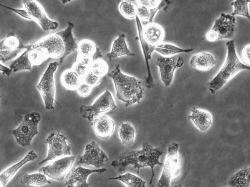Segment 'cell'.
<instances>
[{
  "mask_svg": "<svg viewBox=\"0 0 250 187\" xmlns=\"http://www.w3.org/2000/svg\"><path fill=\"white\" fill-rule=\"evenodd\" d=\"M193 50V48H181L170 43H162L156 46L154 51L161 54L162 56L168 57L175 56L182 53H189Z\"/></svg>",
  "mask_w": 250,
  "mask_h": 187,
  "instance_id": "30",
  "label": "cell"
},
{
  "mask_svg": "<svg viewBox=\"0 0 250 187\" xmlns=\"http://www.w3.org/2000/svg\"><path fill=\"white\" fill-rule=\"evenodd\" d=\"M66 136L60 131H52L45 142L48 145L46 157L39 163L41 165L46 162L71 155V146L67 143Z\"/></svg>",
  "mask_w": 250,
  "mask_h": 187,
  "instance_id": "9",
  "label": "cell"
},
{
  "mask_svg": "<svg viewBox=\"0 0 250 187\" xmlns=\"http://www.w3.org/2000/svg\"><path fill=\"white\" fill-rule=\"evenodd\" d=\"M108 75L113 81L117 99L123 102L125 107L140 102L144 91L141 80L123 73L119 65H117Z\"/></svg>",
  "mask_w": 250,
  "mask_h": 187,
  "instance_id": "2",
  "label": "cell"
},
{
  "mask_svg": "<svg viewBox=\"0 0 250 187\" xmlns=\"http://www.w3.org/2000/svg\"><path fill=\"white\" fill-rule=\"evenodd\" d=\"M236 28L235 17L222 13L215 20L210 29L207 32L205 37L210 42L230 39L234 36Z\"/></svg>",
  "mask_w": 250,
  "mask_h": 187,
  "instance_id": "7",
  "label": "cell"
},
{
  "mask_svg": "<svg viewBox=\"0 0 250 187\" xmlns=\"http://www.w3.org/2000/svg\"><path fill=\"white\" fill-rule=\"evenodd\" d=\"M189 64L192 67L197 70L206 71L216 65V60L210 53L202 51L191 57Z\"/></svg>",
  "mask_w": 250,
  "mask_h": 187,
  "instance_id": "23",
  "label": "cell"
},
{
  "mask_svg": "<svg viewBox=\"0 0 250 187\" xmlns=\"http://www.w3.org/2000/svg\"><path fill=\"white\" fill-rule=\"evenodd\" d=\"M0 6L6 8L14 13L16 14L21 18L27 20H32L30 16L24 8H16L4 5L0 3Z\"/></svg>",
  "mask_w": 250,
  "mask_h": 187,
  "instance_id": "41",
  "label": "cell"
},
{
  "mask_svg": "<svg viewBox=\"0 0 250 187\" xmlns=\"http://www.w3.org/2000/svg\"></svg>",
  "mask_w": 250,
  "mask_h": 187,
  "instance_id": "47",
  "label": "cell"
},
{
  "mask_svg": "<svg viewBox=\"0 0 250 187\" xmlns=\"http://www.w3.org/2000/svg\"><path fill=\"white\" fill-rule=\"evenodd\" d=\"M92 87L84 82L83 81L79 85L77 89L78 94L83 97L88 96L92 91Z\"/></svg>",
  "mask_w": 250,
  "mask_h": 187,
  "instance_id": "42",
  "label": "cell"
},
{
  "mask_svg": "<svg viewBox=\"0 0 250 187\" xmlns=\"http://www.w3.org/2000/svg\"><path fill=\"white\" fill-rule=\"evenodd\" d=\"M37 158L38 155L36 152L34 150H30L22 159L3 170L0 173V182L3 187L7 185L21 167Z\"/></svg>",
  "mask_w": 250,
  "mask_h": 187,
  "instance_id": "19",
  "label": "cell"
},
{
  "mask_svg": "<svg viewBox=\"0 0 250 187\" xmlns=\"http://www.w3.org/2000/svg\"><path fill=\"white\" fill-rule=\"evenodd\" d=\"M90 65L83 60L76 59L71 69L83 79V77L89 71Z\"/></svg>",
  "mask_w": 250,
  "mask_h": 187,
  "instance_id": "38",
  "label": "cell"
},
{
  "mask_svg": "<svg viewBox=\"0 0 250 187\" xmlns=\"http://www.w3.org/2000/svg\"><path fill=\"white\" fill-rule=\"evenodd\" d=\"M0 187H4L3 185L1 184V183L0 182Z\"/></svg>",
  "mask_w": 250,
  "mask_h": 187,
  "instance_id": "46",
  "label": "cell"
},
{
  "mask_svg": "<svg viewBox=\"0 0 250 187\" xmlns=\"http://www.w3.org/2000/svg\"><path fill=\"white\" fill-rule=\"evenodd\" d=\"M125 34L122 33L113 41L111 51L106 54L109 60L117 58L123 56H134L135 54L132 53L128 47L125 41Z\"/></svg>",
  "mask_w": 250,
  "mask_h": 187,
  "instance_id": "24",
  "label": "cell"
},
{
  "mask_svg": "<svg viewBox=\"0 0 250 187\" xmlns=\"http://www.w3.org/2000/svg\"><path fill=\"white\" fill-rule=\"evenodd\" d=\"M250 1L234 0L231 2L230 5L233 7V10L231 15L232 16L240 15L250 19V14L248 5Z\"/></svg>",
  "mask_w": 250,
  "mask_h": 187,
  "instance_id": "36",
  "label": "cell"
},
{
  "mask_svg": "<svg viewBox=\"0 0 250 187\" xmlns=\"http://www.w3.org/2000/svg\"><path fill=\"white\" fill-rule=\"evenodd\" d=\"M21 183L22 185L36 187H40L47 184H51L47 177L40 172L24 175L21 179Z\"/></svg>",
  "mask_w": 250,
  "mask_h": 187,
  "instance_id": "31",
  "label": "cell"
},
{
  "mask_svg": "<svg viewBox=\"0 0 250 187\" xmlns=\"http://www.w3.org/2000/svg\"><path fill=\"white\" fill-rule=\"evenodd\" d=\"M108 160L107 155L98 144L93 141L85 146L84 152L79 158L77 164L79 165L93 166L100 168L104 166Z\"/></svg>",
  "mask_w": 250,
  "mask_h": 187,
  "instance_id": "14",
  "label": "cell"
},
{
  "mask_svg": "<svg viewBox=\"0 0 250 187\" xmlns=\"http://www.w3.org/2000/svg\"><path fill=\"white\" fill-rule=\"evenodd\" d=\"M41 118L40 114L36 112L24 115L18 127L12 131L18 144L22 147L31 145L32 139L38 133V126Z\"/></svg>",
  "mask_w": 250,
  "mask_h": 187,
  "instance_id": "5",
  "label": "cell"
},
{
  "mask_svg": "<svg viewBox=\"0 0 250 187\" xmlns=\"http://www.w3.org/2000/svg\"><path fill=\"white\" fill-rule=\"evenodd\" d=\"M250 45L248 44L245 45L242 49V56L244 61L249 66L250 63Z\"/></svg>",
  "mask_w": 250,
  "mask_h": 187,
  "instance_id": "43",
  "label": "cell"
},
{
  "mask_svg": "<svg viewBox=\"0 0 250 187\" xmlns=\"http://www.w3.org/2000/svg\"><path fill=\"white\" fill-rule=\"evenodd\" d=\"M106 171L105 168L90 169L81 166L73 168L68 174L64 185L66 187H89L87 180L89 175L93 173L100 174Z\"/></svg>",
  "mask_w": 250,
  "mask_h": 187,
  "instance_id": "15",
  "label": "cell"
},
{
  "mask_svg": "<svg viewBox=\"0 0 250 187\" xmlns=\"http://www.w3.org/2000/svg\"><path fill=\"white\" fill-rule=\"evenodd\" d=\"M25 47L40 48L45 53L48 58L60 59L64 52L62 41L56 33L47 35L34 42L22 45V49Z\"/></svg>",
  "mask_w": 250,
  "mask_h": 187,
  "instance_id": "10",
  "label": "cell"
},
{
  "mask_svg": "<svg viewBox=\"0 0 250 187\" xmlns=\"http://www.w3.org/2000/svg\"><path fill=\"white\" fill-rule=\"evenodd\" d=\"M188 118L198 130L202 132L207 131L213 122L212 114L209 111L195 107L191 109Z\"/></svg>",
  "mask_w": 250,
  "mask_h": 187,
  "instance_id": "21",
  "label": "cell"
},
{
  "mask_svg": "<svg viewBox=\"0 0 250 187\" xmlns=\"http://www.w3.org/2000/svg\"><path fill=\"white\" fill-rule=\"evenodd\" d=\"M249 166H246L235 172L229 181V187H250Z\"/></svg>",
  "mask_w": 250,
  "mask_h": 187,
  "instance_id": "27",
  "label": "cell"
},
{
  "mask_svg": "<svg viewBox=\"0 0 250 187\" xmlns=\"http://www.w3.org/2000/svg\"><path fill=\"white\" fill-rule=\"evenodd\" d=\"M74 26V23L68 21L65 29L56 33L61 38L64 48L63 55L59 60V65L62 63L64 59L68 55L77 49L78 43L76 39L74 37L72 32Z\"/></svg>",
  "mask_w": 250,
  "mask_h": 187,
  "instance_id": "22",
  "label": "cell"
},
{
  "mask_svg": "<svg viewBox=\"0 0 250 187\" xmlns=\"http://www.w3.org/2000/svg\"><path fill=\"white\" fill-rule=\"evenodd\" d=\"M92 125L96 136L104 140L109 138L115 128L113 120L104 114H102L94 118Z\"/></svg>",
  "mask_w": 250,
  "mask_h": 187,
  "instance_id": "18",
  "label": "cell"
},
{
  "mask_svg": "<svg viewBox=\"0 0 250 187\" xmlns=\"http://www.w3.org/2000/svg\"><path fill=\"white\" fill-rule=\"evenodd\" d=\"M21 2L32 21L36 22L44 31L55 30L59 26L57 21L47 16L43 6L37 0H22Z\"/></svg>",
  "mask_w": 250,
  "mask_h": 187,
  "instance_id": "11",
  "label": "cell"
},
{
  "mask_svg": "<svg viewBox=\"0 0 250 187\" xmlns=\"http://www.w3.org/2000/svg\"><path fill=\"white\" fill-rule=\"evenodd\" d=\"M226 45L227 55L225 60L219 72L208 83L209 91L212 94L221 89L240 71L250 69L249 66L243 63L238 56L234 39L229 40Z\"/></svg>",
  "mask_w": 250,
  "mask_h": 187,
  "instance_id": "3",
  "label": "cell"
},
{
  "mask_svg": "<svg viewBox=\"0 0 250 187\" xmlns=\"http://www.w3.org/2000/svg\"><path fill=\"white\" fill-rule=\"evenodd\" d=\"M0 72L3 75L7 76L10 75L12 73L9 67L6 66L1 62H0Z\"/></svg>",
  "mask_w": 250,
  "mask_h": 187,
  "instance_id": "44",
  "label": "cell"
},
{
  "mask_svg": "<svg viewBox=\"0 0 250 187\" xmlns=\"http://www.w3.org/2000/svg\"><path fill=\"white\" fill-rule=\"evenodd\" d=\"M77 56L92 57L95 60L102 57L100 49L97 47L92 40L89 39H83L78 43Z\"/></svg>",
  "mask_w": 250,
  "mask_h": 187,
  "instance_id": "25",
  "label": "cell"
},
{
  "mask_svg": "<svg viewBox=\"0 0 250 187\" xmlns=\"http://www.w3.org/2000/svg\"><path fill=\"white\" fill-rule=\"evenodd\" d=\"M117 108L116 104L111 93L107 90L101 94L90 105H82L80 108V114L89 121H93L94 118L103 113Z\"/></svg>",
  "mask_w": 250,
  "mask_h": 187,
  "instance_id": "8",
  "label": "cell"
},
{
  "mask_svg": "<svg viewBox=\"0 0 250 187\" xmlns=\"http://www.w3.org/2000/svg\"><path fill=\"white\" fill-rule=\"evenodd\" d=\"M179 148V144L175 142L168 146L157 187H171L172 179L179 174L181 163Z\"/></svg>",
  "mask_w": 250,
  "mask_h": 187,
  "instance_id": "4",
  "label": "cell"
},
{
  "mask_svg": "<svg viewBox=\"0 0 250 187\" xmlns=\"http://www.w3.org/2000/svg\"><path fill=\"white\" fill-rule=\"evenodd\" d=\"M174 187H182L181 185H177V186H175Z\"/></svg>",
  "mask_w": 250,
  "mask_h": 187,
  "instance_id": "45",
  "label": "cell"
},
{
  "mask_svg": "<svg viewBox=\"0 0 250 187\" xmlns=\"http://www.w3.org/2000/svg\"><path fill=\"white\" fill-rule=\"evenodd\" d=\"M136 2L144 5L149 9L162 8L165 6V1L162 0H136Z\"/></svg>",
  "mask_w": 250,
  "mask_h": 187,
  "instance_id": "40",
  "label": "cell"
},
{
  "mask_svg": "<svg viewBox=\"0 0 250 187\" xmlns=\"http://www.w3.org/2000/svg\"><path fill=\"white\" fill-rule=\"evenodd\" d=\"M108 70V64L102 58H99L94 60L89 69V71L101 78H103L107 74Z\"/></svg>",
  "mask_w": 250,
  "mask_h": 187,
  "instance_id": "35",
  "label": "cell"
},
{
  "mask_svg": "<svg viewBox=\"0 0 250 187\" xmlns=\"http://www.w3.org/2000/svg\"><path fill=\"white\" fill-rule=\"evenodd\" d=\"M120 13L125 18L131 19L136 17V6L130 0L122 1L119 5Z\"/></svg>",
  "mask_w": 250,
  "mask_h": 187,
  "instance_id": "37",
  "label": "cell"
},
{
  "mask_svg": "<svg viewBox=\"0 0 250 187\" xmlns=\"http://www.w3.org/2000/svg\"><path fill=\"white\" fill-rule=\"evenodd\" d=\"M110 180H117L126 187H146V182L140 177L130 172H126L117 177L110 178Z\"/></svg>",
  "mask_w": 250,
  "mask_h": 187,
  "instance_id": "32",
  "label": "cell"
},
{
  "mask_svg": "<svg viewBox=\"0 0 250 187\" xmlns=\"http://www.w3.org/2000/svg\"><path fill=\"white\" fill-rule=\"evenodd\" d=\"M164 153V150L161 148H154L145 143L140 150L126 151L121 153L112 162L111 166L120 174L125 172L128 165H132L135 168H137L138 174H139L141 168L149 167L151 170L149 184L151 185L155 175V166H163V163L160 161L159 159Z\"/></svg>",
  "mask_w": 250,
  "mask_h": 187,
  "instance_id": "1",
  "label": "cell"
},
{
  "mask_svg": "<svg viewBox=\"0 0 250 187\" xmlns=\"http://www.w3.org/2000/svg\"><path fill=\"white\" fill-rule=\"evenodd\" d=\"M135 20L138 31L139 40L144 55L146 67L147 75L146 81L147 88H151L154 86V84L153 78L150 71L149 61L151 58L152 54L154 51L155 46H152L148 44L145 40L142 34V23L136 16L135 17Z\"/></svg>",
  "mask_w": 250,
  "mask_h": 187,
  "instance_id": "17",
  "label": "cell"
},
{
  "mask_svg": "<svg viewBox=\"0 0 250 187\" xmlns=\"http://www.w3.org/2000/svg\"><path fill=\"white\" fill-rule=\"evenodd\" d=\"M22 49L20 39L13 34L8 35L0 41V62L5 63L15 58Z\"/></svg>",
  "mask_w": 250,
  "mask_h": 187,
  "instance_id": "16",
  "label": "cell"
},
{
  "mask_svg": "<svg viewBox=\"0 0 250 187\" xmlns=\"http://www.w3.org/2000/svg\"><path fill=\"white\" fill-rule=\"evenodd\" d=\"M75 159V156L70 155L55 159L41 168L39 172L48 178L58 181H62L71 170Z\"/></svg>",
  "mask_w": 250,
  "mask_h": 187,
  "instance_id": "12",
  "label": "cell"
},
{
  "mask_svg": "<svg viewBox=\"0 0 250 187\" xmlns=\"http://www.w3.org/2000/svg\"><path fill=\"white\" fill-rule=\"evenodd\" d=\"M58 65L59 63L56 61L50 62L36 85L44 106L48 110H54L56 92L54 74Z\"/></svg>",
  "mask_w": 250,
  "mask_h": 187,
  "instance_id": "6",
  "label": "cell"
},
{
  "mask_svg": "<svg viewBox=\"0 0 250 187\" xmlns=\"http://www.w3.org/2000/svg\"><path fill=\"white\" fill-rule=\"evenodd\" d=\"M136 3V16L141 21H145V23L152 22V20L158 11L161 8L154 9H149L146 6L142 5L135 1Z\"/></svg>",
  "mask_w": 250,
  "mask_h": 187,
  "instance_id": "33",
  "label": "cell"
},
{
  "mask_svg": "<svg viewBox=\"0 0 250 187\" xmlns=\"http://www.w3.org/2000/svg\"><path fill=\"white\" fill-rule=\"evenodd\" d=\"M33 67L29 58L28 50L25 49L20 56L12 61L9 67L12 73H17L22 71H31Z\"/></svg>",
  "mask_w": 250,
  "mask_h": 187,
  "instance_id": "28",
  "label": "cell"
},
{
  "mask_svg": "<svg viewBox=\"0 0 250 187\" xmlns=\"http://www.w3.org/2000/svg\"><path fill=\"white\" fill-rule=\"evenodd\" d=\"M102 78L89 71L83 78V81L93 88L99 85Z\"/></svg>",
  "mask_w": 250,
  "mask_h": 187,
  "instance_id": "39",
  "label": "cell"
},
{
  "mask_svg": "<svg viewBox=\"0 0 250 187\" xmlns=\"http://www.w3.org/2000/svg\"><path fill=\"white\" fill-rule=\"evenodd\" d=\"M60 81L65 89L74 91L83 82V79L71 68L62 72L60 77Z\"/></svg>",
  "mask_w": 250,
  "mask_h": 187,
  "instance_id": "26",
  "label": "cell"
},
{
  "mask_svg": "<svg viewBox=\"0 0 250 187\" xmlns=\"http://www.w3.org/2000/svg\"><path fill=\"white\" fill-rule=\"evenodd\" d=\"M142 34L145 40L148 44L156 46L162 43L165 33L160 24L152 22L143 25Z\"/></svg>",
  "mask_w": 250,
  "mask_h": 187,
  "instance_id": "20",
  "label": "cell"
},
{
  "mask_svg": "<svg viewBox=\"0 0 250 187\" xmlns=\"http://www.w3.org/2000/svg\"><path fill=\"white\" fill-rule=\"evenodd\" d=\"M184 59L180 56L157 58L156 65L159 68L161 79L166 87H169L173 81L175 70L182 67Z\"/></svg>",
  "mask_w": 250,
  "mask_h": 187,
  "instance_id": "13",
  "label": "cell"
},
{
  "mask_svg": "<svg viewBox=\"0 0 250 187\" xmlns=\"http://www.w3.org/2000/svg\"><path fill=\"white\" fill-rule=\"evenodd\" d=\"M119 137L123 145L131 146L134 142L136 131L134 127L128 123H121L119 125Z\"/></svg>",
  "mask_w": 250,
  "mask_h": 187,
  "instance_id": "29",
  "label": "cell"
},
{
  "mask_svg": "<svg viewBox=\"0 0 250 187\" xmlns=\"http://www.w3.org/2000/svg\"><path fill=\"white\" fill-rule=\"evenodd\" d=\"M28 50V56L33 66L41 65L48 57L45 53L39 48L25 47Z\"/></svg>",
  "mask_w": 250,
  "mask_h": 187,
  "instance_id": "34",
  "label": "cell"
}]
</instances>
